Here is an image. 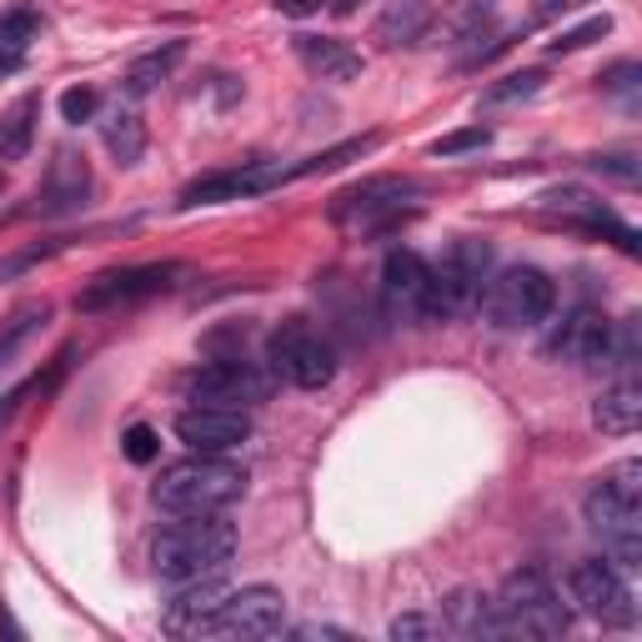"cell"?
<instances>
[{
	"mask_svg": "<svg viewBox=\"0 0 642 642\" xmlns=\"http://www.w3.org/2000/svg\"><path fill=\"white\" fill-rule=\"evenodd\" d=\"M602 35H612V15H588L582 25H572V31H562L557 41H547V51H552V55H572V51H588V45L602 41Z\"/></svg>",
	"mask_w": 642,
	"mask_h": 642,
	"instance_id": "cell-33",
	"label": "cell"
},
{
	"mask_svg": "<svg viewBox=\"0 0 642 642\" xmlns=\"http://www.w3.org/2000/svg\"><path fill=\"white\" fill-rule=\"evenodd\" d=\"M251 436V417L236 407H186L176 417V442L201 457H227Z\"/></svg>",
	"mask_w": 642,
	"mask_h": 642,
	"instance_id": "cell-15",
	"label": "cell"
},
{
	"mask_svg": "<svg viewBox=\"0 0 642 642\" xmlns=\"http://www.w3.org/2000/svg\"><path fill=\"white\" fill-rule=\"evenodd\" d=\"M272 6L282 15H292V21H306V15H316L322 6H327V0H272Z\"/></svg>",
	"mask_w": 642,
	"mask_h": 642,
	"instance_id": "cell-39",
	"label": "cell"
},
{
	"mask_svg": "<svg viewBox=\"0 0 642 642\" xmlns=\"http://www.w3.org/2000/svg\"><path fill=\"white\" fill-rule=\"evenodd\" d=\"M21 66H25V55H21V51H0V81L15 76Z\"/></svg>",
	"mask_w": 642,
	"mask_h": 642,
	"instance_id": "cell-42",
	"label": "cell"
},
{
	"mask_svg": "<svg viewBox=\"0 0 642 642\" xmlns=\"http://www.w3.org/2000/svg\"><path fill=\"white\" fill-rule=\"evenodd\" d=\"M120 452H126L136 467H151V462L161 457V436H156V427L136 422V427H126V436H120Z\"/></svg>",
	"mask_w": 642,
	"mask_h": 642,
	"instance_id": "cell-34",
	"label": "cell"
},
{
	"mask_svg": "<svg viewBox=\"0 0 642 642\" xmlns=\"http://www.w3.org/2000/svg\"><path fill=\"white\" fill-rule=\"evenodd\" d=\"M296 61H302L316 81H337V86L357 81L361 66H367L347 41H331V35H296Z\"/></svg>",
	"mask_w": 642,
	"mask_h": 642,
	"instance_id": "cell-19",
	"label": "cell"
},
{
	"mask_svg": "<svg viewBox=\"0 0 642 642\" xmlns=\"http://www.w3.org/2000/svg\"><path fill=\"white\" fill-rule=\"evenodd\" d=\"M442 628V618H427V612H402V618H392V628H387V638L397 642H422V638H436Z\"/></svg>",
	"mask_w": 642,
	"mask_h": 642,
	"instance_id": "cell-35",
	"label": "cell"
},
{
	"mask_svg": "<svg viewBox=\"0 0 642 642\" xmlns=\"http://www.w3.org/2000/svg\"><path fill=\"white\" fill-rule=\"evenodd\" d=\"M477 302L497 331H527V327H537V322L552 316L557 286L543 266H502L497 276H487Z\"/></svg>",
	"mask_w": 642,
	"mask_h": 642,
	"instance_id": "cell-5",
	"label": "cell"
},
{
	"mask_svg": "<svg viewBox=\"0 0 642 642\" xmlns=\"http://www.w3.org/2000/svg\"><path fill=\"white\" fill-rule=\"evenodd\" d=\"M598 81H602V96H612L628 110H638V101H642V66L638 61H618V66H608Z\"/></svg>",
	"mask_w": 642,
	"mask_h": 642,
	"instance_id": "cell-32",
	"label": "cell"
},
{
	"mask_svg": "<svg viewBox=\"0 0 642 642\" xmlns=\"http://www.w3.org/2000/svg\"><path fill=\"white\" fill-rule=\"evenodd\" d=\"M608 347H612V322L598 306H577V312H567L557 337L547 341V357L572 361V367H602Z\"/></svg>",
	"mask_w": 642,
	"mask_h": 642,
	"instance_id": "cell-17",
	"label": "cell"
},
{
	"mask_svg": "<svg viewBox=\"0 0 642 642\" xmlns=\"http://www.w3.org/2000/svg\"><path fill=\"white\" fill-rule=\"evenodd\" d=\"M417 197H422V186L412 176H367L331 201V221L357 236H377V231H392L407 217H417Z\"/></svg>",
	"mask_w": 642,
	"mask_h": 642,
	"instance_id": "cell-7",
	"label": "cell"
},
{
	"mask_svg": "<svg viewBox=\"0 0 642 642\" xmlns=\"http://www.w3.org/2000/svg\"><path fill=\"white\" fill-rule=\"evenodd\" d=\"M543 207L557 211L562 221H577V227L592 231V236H602V231H608V236L618 241V246L628 251V256L638 251V231L622 227V221L612 217V211L602 207V201H592L588 191H582V186H552V191H543Z\"/></svg>",
	"mask_w": 642,
	"mask_h": 642,
	"instance_id": "cell-18",
	"label": "cell"
},
{
	"mask_svg": "<svg viewBox=\"0 0 642 642\" xmlns=\"http://www.w3.org/2000/svg\"><path fill=\"white\" fill-rule=\"evenodd\" d=\"M51 322V306L45 302H25V306H15L6 322H0V367H11V357L25 347V341L35 337V331Z\"/></svg>",
	"mask_w": 642,
	"mask_h": 642,
	"instance_id": "cell-29",
	"label": "cell"
},
{
	"mask_svg": "<svg viewBox=\"0 0 642 642\" xmlns=\"http://www.w3.org/2000/svg\"><path fill=\"white\" fill-rule=\"evenodd\" d=\"M592 171L598 176H612V181H622V186H638V176H642V166H638V156L632 151H608V156H592Z\"/></svg>",
	"mask_w": 642,
	"mask_h": 642,
	"instance_id": "cell-36",
	"label": "cell"
},
{
	"mask_svg": "<svg viewBox=\"0 0 642 642\" xmlns=\"http://www.w3.org/2000/svg\"><path fill=\"white\" fill-rule=\"evenodd\" d=\"M171 262H156V266H120V272H106L76 296L81 312H110V306H131L146 302V296H161L171 292Z\"/></svg>",
	"mask_w": 642,
	"mask_h": 642,
	"instance_id": "cell-16",
	"label": "cell"
},
{
	"mask_svg": "<svg viewBox=\"0 0 642 642\" xmlns=\"http://www.w3.org/2000/svg\"><path fill=\"white\" fill-rule=\"evenodd\" d=\"M582 523L602 537L608 562L618 572H638L642 567V462L628 457L598 477V487L582 497Z\"/></svg>",
	"mask_w": 642,
	"mask_h": 642,
	"instance_id": "cell-1",
	"label": "cell"
},
{
	"mask_svg": "<svg viewBox=\"0 0 642 642\" xmlns=\"http://www.w3.org/2000/svg\"><path fill=\"white\" fill-rule=\"evenodd\" d=\"M292 638H302V642H316V638H337V642H347V632H341V628H327V622H306V628H296Z\"/></svg>",
	"mask_w": 642,
	"mask_h": 642,
	"instance_id": "cell-40",
	"label": "cell"
},
{
	"mask_svg": "<svg viewBox=\"0 0 642 642\" xmlns=\"http://www.w3.org/2000/svg\"><path fill=\"white\" fill-rule=\"evenodd\" d=\"M588 0H537V15H567V11H582Z\"/></svg>",
	"mask_w": 642,
	"mask_h": 642,
	"instance_id": "cell-41",
	"label": "cell"
},
{
	"mask_svg": "<svg viewBox=\"0 0 642 642\" xmlns=\"http://www.w3.org/2000/svg\"><path fill=\"white\" fill-rule=\"evenodd\" d=\"M492 141L487 126H467V131H452L442 141H432V156H462V151H482Z\"/></svg>",
	"mask_w": 642,
	"mask_h": 642,
	"instance_id": "cell-37",
	"label": "cell"
},
{
	"mask_svg": "<svg viewBox=\"0 0 642 642\" xmlns=\"http://www.w3.org/2000/svg\"><path fill=\"white\" fill-rule=\"evenodd\" d=\"M96 106H101V96L91 86H71L66 96H61V116L71 120V126H81V120H91L96 116Z\"/></svg>",
	"mask_w": 642,
	"mask_h": 642,
	"instance_id": "cell-38",
	"label": "cell"
},
{
	"mask_svg": "<svg viewBox=\"0 0 642 642\" xmlns=\"http://www.w3.org/2000/svg\"><path fill=\"white\" fill-rule=\"evenodd\" d=\"M101 141H106L110 161L116 166H141L146 156V120L136 116V110H110L106 120H101Z\"/></svg>",
	"mask_w": 642,
	"mask_h": 642,
	"instance_id": "cell-26",
	"label": "cell"
},
{
	"mask_svg": "<svg viewBox=\"0 0 642 642\" xmlns=\"http://www.w3.org/2000/svg\"><path fill=\"white\" fill-rule=\"evenodd\" d=\"M266 392H272V381L256 371V361H241V357L207 361L186 381V402L191 407H236V412H246V407L266 402Z\"/></svg>",
	"mask_w": 642,
	"mask_h": 642,
	"instance_id": "cell-10",
	"label": "cell"
},
{
	"mask_svg": "<svg viewBox=\"0 0 642 642\" xmlns=\"http://www.w3.org/2000/svg\"><path fill=\"white\" fill-rule=\"evenodd\" d=\"M241 492H246V467H236L227 457H201V452H191L186 462L161 472L151 497L171 517H191V512H227Z\"/></svg>",
	"mask_w": 642,
	"mask_h": 642,
	"instance_id": "cell-3",
	"label": "cell"
},
{
	"mask_svg": "<svg viewBox=\"0 0 642 642\" xmlns=\"http://www.w3.org/2000/svg\"><path fill=\"white\" fill-rule=\"evenodd\" d=\"M186 61V41H166L156 51L136 55L131 66H126V96H151L161 81H171V71Z\"/></svg>",
	"mask_w": 642,
	"mask_h": 642,
	"instance_id": "cell-24",
	"label": "cell"
},
{
	"mask_svg": "<svg viewBox=\"0 0 642 642\" xmlns=\"http://www.w3.org/2000/svg\"><path fill=\"white\" fill-rule=\"evenodd\" d=\"M35 110H41V96H21L11 116H0V161H25L35 136Z\"/></svg>",
	"mask_w": 642,
	"mask_h": 642,
	"instance_id": "cell-28",
	"label": "cell"
},
{
	"mask_svg": "<svg viewBox=\"0 0 642 642\" xmlns=\"http://www.w3.org/2000/svg\"><path fill=\"white\" fill-rule=\"evenodd\" d=\"M286 186V166L282 161H246V166H231V171H211L201 181H191L176 197V207L191 211V207H221V201H246V197H266Z\"/></svg>",
	"mask_w": 642,
	"mask_h": 642,
	"instance_id": "cell-12",
	"label": "cell"
},
{
	"mask_svg": "<svg viewBox=\"0 0 642 642\" xmlns=\"http://www.w3.org/2000/svg\"><path fill=\"white\" fill-rule=\"evenodd\" d=\"M91 207V166L81 151H71V146H61V151L51 156V166H45V181L35 186V217L45 221H61V217H76V211Z\"/></svg>",
	"mask_w": 642,
	"mask_h": 642,
	"instance_id": "cell-14",
	"label": "cell"
},
{
	"mask_svg": "<svg viewBox=\"0 0 642 642\" xmlns=\"http://www.w3.org/2000/svg\"><path fill=\"white\" fill-rule=\"evenodd\" d=\"M236 552V527L221 517V512H191L181 523L161 527L156 537V572L186 588V582H201V577H221Z\"/></svg>",
	"mask_w": 642,
	"mask_h": 642,
	"instance_id": "cell-2",
	"label": "cell"
},
{
	"mask_svg": "<svg viewBox=\"0 0 642 642\" xmlns=\"http://www.w3.org/2000/svg\"><path fill=\"white\" fill-rule=\"evenodd\" d=\"M543 86H547L543 71H512V76L492 81V86L482 91V106H517V101H533Z\"/></svg>",
	"mask_w": 642,
	"mask_h": 642,
	"instance_id": "cell-30",
	"label": "cell"
},
{
	"mask_svg": "<svg viewBox=\"0 0 642 642\" xmlns=\"http://www.w3.org/2000/svg\"><path fill=\"white\" fill-rule=\"evenodd\" d=\"M492 272V246L477 236H457L446 246V256L432 266V282H427V322H452V316L472 312L487 286Z\"/></svg>",
	"mask_w": 642,
	"mask_h": 642,
	"instance_id": "cell-6",
	"label": "cell"
},
{
	"mask_svg": "<svg viewBox=\"0 0 642 642\" xmlns=\"http://www.w3.org/2000/svg\"><path fill=\"white\" fill-rule=\"evenodd\" d=\"M492 21H497V0H457L452 11H446V25H452V41L462 55L472 51V45H482L492 35Z\"/></svg>",
	"mask_w": 642,
	"mask_h": 642,
	"instance_id": "cell-27",
	"label": "cell"
},
{
	"mask_svg": "<svg viewBox=\"0 0 642 642\" xmlns=\"http://www.w3.org/2000/svg\"><path fill=\"white\" fill-rule=\"evenodd\" d=\"M221 598H227V588H221L217 577H201V582L176 588L171 608H166V632H176V638H197L201 622L221 608Z\"/></svg>",
	"mask_w": 642,
	"mask_h": 642,
	"instance_id": "cell-20",
	"label": "cell"
},
{
	"mask_svg": "<svg viewBox=\"0 0 642 642\" xmlns=\"http://www.w3.org/2000/svg\"><path fill=\"white\" fill-rule=\"evenodd\" d=\"M41 15L31 11V6H15V11H0V51H21L25 55V45L41 35Z\"/></svg>",
	"mask_w": 642,
	"mask_h": 642,
	"instance_id": "cell-31",
	"label": "cell"
},
{
	"mask_svg": "<svg viewBox=\"0 0 642 642\" xmlns=\"http://www.w3.org/2000/svg\"><path fill=\"white\" fill-rule=\"evenodd\" d=\"M432 21H436L432 0H387L377 15V41L381 45H417L432 31Z\"/></svg>",
	"mask_w": 642,
	"mask_h": 642,
	"instance_id": "cell-23",
	"label": "cell"
},
{
	"mask_svg": "<svg viewBox=\"0 0 642 642\" xmlns=\"http://www.w3.org/2000/svg\"><path fill=\"white\" fill-rule=\"evenodd\" d=\"M592 422H598V432H608V436H632L638 432V422H642V387L632 377H622V381H612L608 392L592 402Z\"/></svg>",
	"mask_w": 642,
	"mask_h": 642,
	"instance_id": "cell-22",
	"label": "cell"
},
{
	"mask_svg": "<svg viewBox=\"0 0 642 642\" xmlns=\"http://www.w3.org/2000/svg\"><path fill=\"white\" fill-rule=\"evenodd\" d=\"M502 622V638H562L572 628V612L557 598V588L547 582L537 567H523L502 582V592L492 598Z\"/></svg>",
	"mask_w": 642,
	"mask_h": 642,
	"instance_id": "cell-4",
	"label": "cell"
},
{
	"mask_svg": "<svg viewBox=\"0 0 642 642\" xmlns=\"http://www.w3.org/2000/svg\"><path fill=\"white\" fill-rule=\"evenodd\" d=\"M427 282H432V266L417 256V251H387L381 262V312L392 322H412L427 327Z\"/></svg>",
	"mask_w": 642,
	"mask_h": 642,
	"instance_id": "cell-13",
	"label": "cell"
},
{
	"mask_svg": "<svg viewBox=\"0 0 642 642\" xmlns=\"http://www.w3.org/2000/svg\"><path fill=\"white\" fill-rule=\"evenodd\" d=\"M272 371L286 377L302 392H322L337 377V347L327 331H316L306 316H286L282 327L272 331Z\"/></svg>",
	"mask_w": 642,
	"mask_h": 642,
	"instance_id": "cell-8",
	"label": "cell"
},
{
	"mask_svg": "<svg viewBox=\"0 0 642 642\" xmlns=\"http://www.w3.org/2000/svg\"><path fill=\"white\" fill-rule=\"evenodd\" d=\"M286 628V598L276 588L227 592L221 608L201 622L197 638H276Z\"/></svg>",
	"mask_w": 642,
	"mask_h": 642,
	"instance_id": "cell-9",
	"label": "cell"
},
{
	"mask_svg": "<svg viewBox=\"0 0 642 642\" xmlns=\"http://www.w3.org/2000/svg\"><path fill=\"white\" fill-rule=\"evenodd\" d=\"M442 628L457 632V638H502L492 598H482V592H472V588L452 592V598L442 602Z\"/></svg>",
	"mask_w": 642,
	"mask_h": 642,
	"instance_id": "cell-21",
	"label": "cell"
},
{
	"mask_svg": "<svg viewBox=\"0 0 642 642\" xmlns=\"http://www.w3.org/2000/svg\"><path fill=\"white\" fill-rule=\"evenodd\" d=\"M377 146H381L377 131L351 136V141H341V146H327V151H316V156H302V161H292V166H286V181H306V176H331V171H341V166H351V161H361V156H371Z\"/></svg>",
	"mask_w": 642,
	"mask_h": 642,
	"instance_id": "cell-25",
	"label": "cell"
},
{
	"mask_svg": "<svg viewBox=\"0 0 642 642\" xmlns=\"http://www.w3.org/2000/svg\"><path fill=\"white\" fill-rule=\"evenodd\" d=\"M567 588H572V602L588 612L592 622L602 628H632L638 622V602H632V588L622 582V572L602 557H588V562H577L572 577H567Z\"/></svg>",
	"mask_w": 642,
	"mask_h": 642,
	"instance_id": "cell-11",
	"label": "cell"
}]
</instances>
